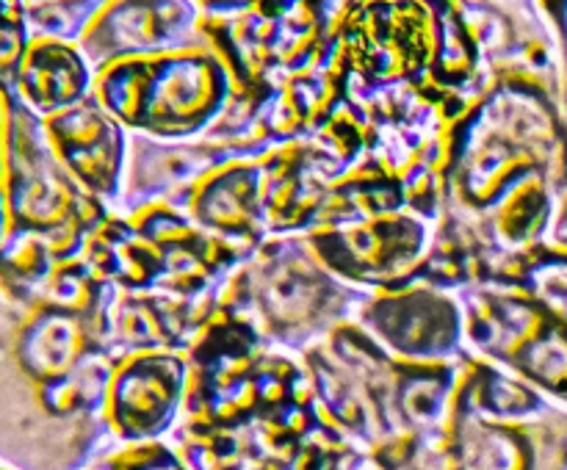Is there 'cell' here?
<instances>
[{
    "label": "cell",
    "mask_w": 567,
    "mask_h": 470,
    "mask_svg": "<svg viewBox=\"0 0 567 470\" xmlns=\"http://www.w3.org/2000/svg\"><path fill=\"white\" fill-rule=\"evenodd\" d=\"M369 293L338 276L305 232H282L247 254L219 304L244 315L271 346L305 354L354 321Z\"/></svg>",
    "instance_id": "6da1fadb"
},
{
    "label": "cell",
    "mask_w": 567,
    "mask_h": 470,
    "mask_svg": "<svg viewBox=\"0 0 567 470\" xmlns=\"http://www.w3.org/2000/svg\"><path fill=\"white\" fill-rule=\"evenodd\" d=\"M236 77L208 42L94 75V97L127 127L155 138H203L225 114Z\"/></svg>",
    "instance_id": "7a4b0ae2"
},
{
    "label": "cell",
    "mask_w": 567,
    "mask_h": 470,
    "mask_svg": "<svg viewBox=\"0 0 567 470\" xmlns=\"http://www.w3.org/2000/svg\"><path fill=\"white\" fill-rule=\"evenodd\" d=\"M360 330L402 363H463V304L435 285L371 291L354 315Z\"/></svg>",
    "instance_id": "3957f363"
},
{
    "label": "cell",
    "mask_w": 567,
    "mask_h": 470,
    "mask_svg": "<svg viewBox=\"0 0 567 470\" xmlns=\"http://www.w3.org/2000/svg\"><path fill=\"white\" fill-rule=\"evenodd\" d=\"M305 236L338 276L365 291H388L402 288L424 263L435 221L415 210H399L358 224L319 227Z\"/></svg>",
    "instance_id": "277c9868"
},
{
    "label": "cell",
    "mask_w": 567,
    "mask_h": 470,
    "mask_svg": "<svg viewBox=\"0 0 567 470\" xmlns=\"http://www.w3.org/2000/svg\"><path fill=\"white\" fill-rule=\"evenodd\" d=\"M188 379V354L175 348L116 359L105 404L114 440L120 446L169 440L186 415Z\"/></svg>",
    "instance_id": "5b68a950"
},
{
    "label": "cell",
    "mask_w": 567,
    "mask_h": 470,
    "mask_svg": "<svg viewBox=\"0 0 567 470\" xmlns=\"http://www.w3.org/2000/svg\"><path fill=\"white\" fill-rule=\"evenodd\" d=\"M275 149V147H271ZM258 144L214 142V138H155L131 130L122 188L111 213L131 216L147 205L183 208L192 188L219 166L247 155H266Z\"/></svg>",
    "instance_id": "8992f818"
},
{
    "label": "cell",
    "mask_w": 567,
    "mask_h": 470,
    "mask_svg": "<svg viewBox=\"0 0 567 470\" xmlns=\"http://www.w3.org/2000/svg\"><path fill=\"white\" fill-rule=\"evenodd\" d=\"M205 44V11L197 0H109L81 36L94 75L120 61L155 59Z\"/></svg>",
    "instance_id": "52a82bcc"
},
{
    "label": "cell",
    "mask_w": 567,
    "mask_h": 470,
    "mask_svg": "<svg viewBox=\"0 0 567 470\" xmlns=\"http://www.w3.org/2000/svg\"><path fill=\"white\" fill-rule=\"evenodd\" d=\"M271 194L269 153L247 155L219 166L192 188L181 210L192 216L205 232L252 252L269 238L266 210Z\"/></svg>",
    "instance_id": "ba28073f"
},
{
    "label": "cell",
    "mask_w": 567,
    "mask_h": 470,
    "mask_svg": "<svg viewBox=\"0 0 567 470\" xmlns=\"http://www.w3.org/2000/svg\"><path fill=\"white\" fill-rule=\"evenodd\" d=\"M50 144L61 164L92 197L114 208L127 158V130L94 92L81 103L44 119Z\"/></svg>",
    "instance_id": "9c48e42d"
},
{
    "label": "cell",
    "mask_w": 567,
    "mask_h": 470,
    "mask_svg": "<svg viewBox=\"0 0 567 470\" xmlns=\"http://www.w3.org/2000/svg\"><path fill=\"white\" fill-rule=\"evenodd\" d=\"M468 357L507 368L548 318L546 310L515 285H468L457 291Z\"/></svg>",
    "instance_id": "30bf717a"
},
{
    "label": "cell",
    "mask_w": 567,
    "mask_h": 470,
    "mask_svg": "<svg viewBox=\"0 0 567 470\" xmlns=\"http://www.w3.org/2000/svg\"><path fill=\"white\" fill-rule=\"evenodd\" d=\"M92 92L94 70L83 59L78 44L31 36L20 72H17V97L33 114L48 119V116L86 100Z\"/></svg>",
    "instance_id": "8fae6325"
},
{
    "label": "cell",
    "mask_w": 567,
    "mask_h": 470,
    "mask_svg": "<svg viewBox=\"0 0 567 470\" xmlns=\"http://www.w3.org/2000/svg\"><path fill=\"white\" fill-rule=\"evenodd\" d=\"M513 374L529 382L532 387L548 398L567 401V324L565 321L548 318L543 321L540 330L520 346L513 363L507 365Z\"/></svg>",
    "instance_id": "7c38bea8"
},
{
    "label": "cell",
    "mask_w": 567,
    "mask_h": 470,
    "mask_svg": "<svg viewBox=\"0 0 567 470\" xmlns=\"http://www.w3.org/2000/svg\"><path fill=\"white\" fill-rule=\"evenodd\" d=\"M105 3L109 0H42V3H25L28 36L78 44Z\"/></svg>",
    "instance_id": "4fadbf2b"
},
{
    "label": "cell",
    "mask_w": 567,
    "mask_h": 470,
    "mask_svg": "<svg viewBox=\"0 0 567 470\" xmlns=\"http://www.w3.org/2000/svg\"><path fill=\"white\" fill-rule=\"evenodd\" d=\"M28 42L25 0H0V94L6 100L17 97V72Z\"/></svg>",
    "instance_id": "5bb4252c"
},
{
    "label": "cell",
    "mask_w": 567,
    "mask_h": 470,
    "mask_svg": "<svg viewBox=\"0 0 567 470\" xmlns=\"http://www.w3.org/2000/svg\"><path fill=\"white\" fill-rule=\"evenodd\" d=\"M89 470H192L169 440L144 446H116Z\"/></svg>",
    "instance_id": "9a60e30c"
},
{
    "label": "cell",
    "mask_w": 567,
    "mask_h": 470,
    "mask_svg": "<svg viewBox=\"0 0 567 470\" xmlns=\"http://www.w3.org/2000/svg\"><path fill=\"white\" fill-rule=\"evenodd\" d=\"M258 3H264V0H214V3L205 9V14L208 17H238V14H247V11H252Z\"/></svg>",
    "instance_id": "2e32d148"
},
{
    "label": "cell",
    "mask_w": 567,
    "mask_h": 470,
    "mask_svg": "<svg viewBox=\"0 0 567 470\" xmlns=\"http://www.w3.org/2000/svg\"><path fill=\"white\" fill-rule=\"evenodd\" d=\"M493 3L515 6V9H529V6H535V0H493Z\"/></svg>",
    "instance_id": "e0dca14e"
},
{
    "label": "cell",
    "mask_w": 567,
    "mask_h": 470,
    "mask_svg": "<svg viewBox=\"0 0 567 470\" xmlns=\"http://www.w3.org/2000/svg\"><path fill=\"white\" fill-rule=\"evenodd\" d=\"M197 3H199V6H203V11H205V9H208V6H210V3H214V0H197Z\"/></svg>",
    "instance_id": "ac0fdd59"
},
{
    "label": "cell",
    "mask_w": 567,
    "mask_h": 470,
    "mask_svg": "<svg viewBox=\"0 0 567 470\" xmlns=\"http://www.w3.org/2000/svg\"><path fill=\"white\" fill-rule=\"evenodd\" d=\"M25 3H42V0H25Z\"/></svg>",
    "instance_id": "d6986e66"
}]
</instances>
